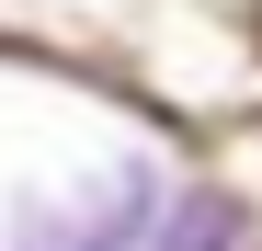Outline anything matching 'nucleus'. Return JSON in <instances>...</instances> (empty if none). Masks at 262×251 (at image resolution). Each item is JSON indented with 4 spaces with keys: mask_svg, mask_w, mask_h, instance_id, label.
Listing matches in <instances>:
<instances>
[{
    "mask_svg": "<svg viewBox=\"0 0 262 251\" xmlns=\"http://www.w3.org/2000/svg\"><path fill=\"white\" fill-rule=\"evenodd\" d=\"M160 205H171V183L148 172V160H114L92 194L34 205V217L12 228V251H148L160 240Z\"/></svg>",
    "mask_w": 262,
    "mask_h": 251,
    "instance_id": "1",
    "label": "nucleus"
},
{
    "mask_svg": "<svg viewBox=\"0 0 262 251\" xmlns=\"http://www.w3.org/2000/svg\"><path fill=\"white\" fill-rule=\"evenodd\" d=\"M239 194H183V205H160V240L148 251H239Z\"/></svg>",
    "mask_w": 262,
    "mask_h": 251,
    "instance_id": "2",
    "label": "nucleus"
}]
</instances>
